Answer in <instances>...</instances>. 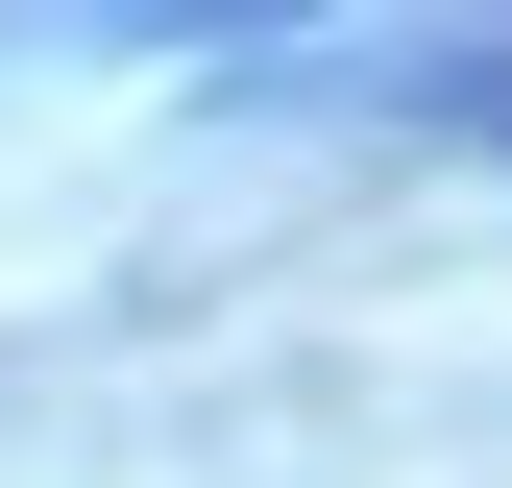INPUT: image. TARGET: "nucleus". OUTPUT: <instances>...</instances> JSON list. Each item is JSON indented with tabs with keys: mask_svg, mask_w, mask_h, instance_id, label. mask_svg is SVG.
Instances as JSON below:
<instances>
[{
	"mask_svg": "<svg viewBox=\"0 0 512 488\" xmlns=\"http://www.w3.org/2000/svg\"><path fill=\"white\" fill-rule=\"evenodd\" d=\"M439 122H464V147H512V49H488V74H415Z\"/></svg>",
	"mask_w": 512,
	"mask_h": 488,
	"instance_id": "obj_1",
	"label": "nucleus"
}]
</instances>
